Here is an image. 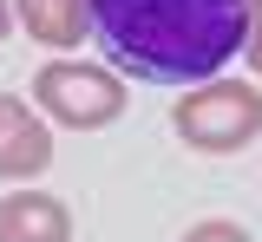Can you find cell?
Segmentation results:
<instances>
[{"label":"cell","instance_id":"6da1fadb","mask_svg":"<svg viewBox=\"0 0 262 242\" xmlns=\"http://www.w3.org/2000/svg\"><path fill=\"white\" fill-rule=\"evenodd\" d=\"M92 33L131 79L203 85L243 53L249 0H92Z\"/></svg>","mask_w":262,"mask_h":242},{"label":"cell","instance_id":"7a4b0ae2","mask_svg":"<svg viewBox=\"0 0 262 242\" xmlns=\"http://www.w3.org/2000/svg\"><path fill=\"white\" fill-rule=\"evenodd\" d=\"M170 131L203 151V157H236L262 138V92L249 79H203V85H184V99L170 105Z\"/></svg>","mask_w":262,"mask_h":242},{"label":"cell","instance_id":"3957f363","mask_svg":"<svg viewBox=\"0 0 262 242\" xmlns=\"http://www.w3.org/2000/svg\"><path fill=\"white\" fill-rule=\"evenodd\" d=\"M33 105L46 111V125L59 131H112L125 118V79L92 59H46L33 72Z\"/></svg>","mask_w":262,"mask_h":242},{"label":"cell","instance_id":"277c9868","mask_svg":"<svg viewBox=\"0 0 262 242\" xmlns=\"http://www.w3.org/2000/svg\"><path fill=\"white\" fill-rule=\"evenodd\" d=\"M53 171V125L46 111L13 92H0V177L7 183H33Z\"/></svg>","mask_w":262,"mask_h":242},{"label":"cell","instance_id":"5b68a950","mask_svg":"<svg viewBox=\"0 0 262 242\" xmlns=\"http://www.w3.org/2000/svg\"><path fill=\"white\" fill-rule=\"evenodd\" d=\"M0 242H72V209L53 190H7L0 197Z\"/></svg>","mask_w":262,"mask_h":242},{"label":"cell","instance_id":"8992f818","mask_svg":"<svg viewBox=\"0 0 262 242\" xmlns=\"http://www.w3.org/2000/svg\"><path fill=\"white\" fill-rule=\"evenodd\" d=\"M20 27L46 53H79L92 39V0H13Z\"/></svg>","mask_w":262,"mask_h":242},{"label":"cell","instance_id":"52a82bcc","mask_svg":"<svg viewBox=\"0 0 262 242\" xmlns=\"http://www.w3.org/2000/svg\"><path fill=\"white\" fill-rule=\"evenodd\" d=\"M177 242H256V236H249L236 216H203V223H190Z\"/></svg>","mask_w":262,"mask_h":242},{"label":"cell","instance_id":"ba28073f","mask_svg":"<svg viewBox=\"0 0 262 242\" xmlns=\"http://www.w3.org/2000/svg\"><path fill=\"white\" fill-rule=\"evenodd\" d=\"M243 66L262 79V0H249V33H243Z\"/></svg>","mask_w":262,"mask_h":242},{"label":"cell","instance_id":"9c48e42d","mask_svg":"<svg viewBox=\"0 0 262 242\" xmlns=\"http://www.w3.org/2000/svg\"><path fill=\"white\" fill-rule=\"evenodd\" d=\"M13 27H20V13H13V0H0V39H13Z\"/></svg>","mask_w":262,"mask_h":242}]
</instances>
